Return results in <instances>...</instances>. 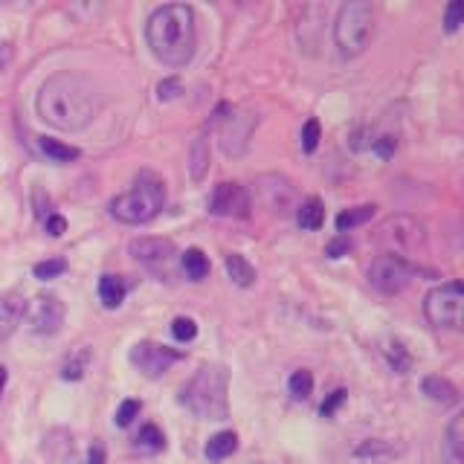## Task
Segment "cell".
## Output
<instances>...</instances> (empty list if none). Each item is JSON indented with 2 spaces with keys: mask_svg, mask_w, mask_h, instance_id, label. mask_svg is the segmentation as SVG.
<instances>
[{
  "mask_svg": "<svg viewBox=\"0 0 464 464\" xmlns=\"http://www.w3.org/2000/svg\"><path fill=\"white\" fill-rule=\"evenodd\" d=\"M67 270V261L64 258H47V261H38L35 265V279L47 282V279H55V276H62Z\"/></svg>",
  "mask_w": 464,
  "mask_h": 464,
  "instance_id": "obj_29",
  "label": "cell"
},
{
  "mask_svg": "<svg viewBox=\"0 0 464 464\" xmlns=\"http://www.w3.org/2000/svg\"><path fill=\"white\" fill-rule=\"evenodd\" d=\"M145 41L157 62H163L166 67H186L198 50L195 9L186 4L157 6L145 24Z\"/></svg>",
  "mask_w": 464,
  "mask_h": 464,
  "instance_id": "obj_2",
  "label": "cell"
},
{
  "mask_svg": "<svg viewBox=\"0 0 464 464\" xmlns=\"http://www.w3.org/2000/svg\"><path fill=\"white\" fill-rule=\"evenodd\" d=\"M44 229H47L53 238H58V236H64V232H67V221H64L62 215L50 212L47 218H44Z\"/></svg>",
  "mask_w": 464,
  "mask_h": 464,
  "instance_id": "obj_37",
  "label": "cell"
},
{
  "mask_svg": "<svg viewBox=\"0 0 464 464\" xmlns=\"http://www.w3.org/2000/svg\"><path fill=\"white\" fill-rule=\"evenodd\" d=\"M224 267H227V276L232 279V285H238V287H253L256 285V267L241 253H229L227 261H224Z\"/></svg>",
  "mask_w": 464,
  "mask_h": 464,
  "instance_id": "obj_18",
  "label": "cell"
},
{
  "mask_svg": "<svg viewBox=\"0 0 464 464\" xmlns=\"http://www.w3.org/2000/svg\"><path fill=\"white\" fill-rule=\"evenodd\" d=\"M140 410H142V403L134 401V398H128L120 403V410H116V427H130L134 424V418H140Z\"/></svg>",
  "mask_w": 464,
  "mask_h": 464,
  "instance_id": "obj_31",
  "label": "cell"
},
{
  "mask_svg": "<svg viewBox=\"0 0 464 464\" xmlns=\"http://www.w3.org/2000/svg\"><path fill=\"white\" fill-rule=\"evenodd\" d=\"M209 212L218 218H246L250 215V195L241 183H218L209 198Z\"/></svg>",
  "mask_w": 464,
  "mask_h": 464,
  "instance_id": "obj_12",
  "label": "cell"
},
{
  "mask_svg": "<svg viewBox=\"0 0 464 464\" xmlns=\"http://www.w3.org/2000/svg\"><path fill=\"white\" fill-rule=\"evenodd\" d=\"M9 62H12V47H9V44H0V72L6 70Z\"/></svg>",
  "mask_w": 464,
  "mask_h": 464,
  "instance_id": "obj_41",
  "label": "cell"
},
{
  "mask_svg": "<svg viewBox=\"0 0 464 464\" xmlns=\"http://www.w3.org/2000/svg\"><path fill=\"white\" fill-rule=\"evenodd\" d=\"M444 464H464V415H456L450 420L444 444H441Z\"/></svg>",
  "mask_w": 464,
  "mask_h": 464,
  "instance_id": "obj_16",
  "label": "cell"
},
{
  "mask_svg": "<svg viewBox=\"0 0 464 464\" xmlns=\"http://www.w3.org/2000/svg\"><path fill=\"white\" fill-rule=\"evenodd\" d=\"M323 221H325V207H323V200H319V198L302 200V207L296 209V224H299L302 229L314 232V229L323 227Z\"/></svg>",
  "mask_w": 464,
  "mask_h": 464,
  "instance_id": "obj_21",
  "label": "cell"
},
{
  "mask_svg": "<svg viewBox=\"0 0 464 464\" xmlns=\"http://www.w3.org/2000/svg\"><path fill=\"white\" fill-rule=\"evenodd\" d=\"M38 145H41V151L53 160V163H70V160H79V157H82L79 149H72V145L58 142V140H53V137H38Z\"/></svg>",
  "mask_w": 464,
  "mask_h": 464,
  "instance_id": "obj_23",
  "label": "cell"
},
{
  "mask_svg": "<svg viewBox=\"0 0 464 464\" xmlns=\"http://www.w3.org/2000/svg\"><path fill=\"white\" fill-rule=\"evenodd\" d=\"M6 381H9V372H6V366H0V395H4Z\"/></svg>",
  "mask_w": 464,
  "mask_h": 464,
  "instance_id": "obj_42",
  "label": "cell"
},
{
  "mask_svg": "<svg viewBox=\"0 0 464 464\" xmlns=\"http://www.w3.org/2000/svg\"><path fill=\"white\" fill-rule=\"evenodd\" d=\"M461 24H464V0H453L444 12V29L447 33H456Z\"/></svg>",
  "mask_w": 464,
  "mask_h": 464,
  "instance_id": "obj_34",
  "label": "cell"
},
{
  "mask_svg": "<svg viewBox=\"0 0 464 464\" xmlns=\"http://www.w3.org/2000/svg\"><path fill=\"white\" fill-rule=\"evenodd\" d=\"M258 125V116L253 113H229L221 128V149L227 157H241L250 149V137Z\"/></svg>",
  "mask_w": 464,
  "mask_h": 464,
  "instance_id": "obj_11",
  "label": "cell"
},
{
  "mask_svg": "<svg viewBox=\"0 0 464 464\" xmlns=\"http://www.w3.org/2000/svg\"><path fill=\"white\" fill-rule=\"evenodd\" d=\"M348 398V392L345 389H337V392H331V395H328V401L323 403V410H319V412H323V418H331L334 412H337L340 410V403Z\"/></svg>",
  "mask_w": 464,
  "mask_h": 464,
  "instance_id": "obj_38",
  "label": "cell"
},
{
  "mask_svg": "<svg viewBox=\"0 0 464 464\" xmlns=\"http://www.w3.org/2000/svg\"><path fill=\"white\" fill-rule=\"evenodd\" d=\"M415 273L418 270L406 258L383 253V256H377L372 261V267H369V285L377 290V294L395 296V294H401V290L412 282Z\"/></svg>",
  "mask_w": 464,
  "mask_h": 464,
  "instance_id": "obj_8",
  "label": "cell"
},
{
  "mask_svg": "<svg viewBox=\"0 0 464 464\" xmlns=\"http://www.w3.org/2000/svg\"><path fill=\"white\" fill-rule=\"evenodd\" d=\"M125 294H128V287L120 276H102L99 279V299L108 311L120 308V304L125 302Z\"/></svg>",
  "mask_w": 464,
  "mask_h": 464,
  "instance_id": "obj_19",
  "label": "cell"
},
{
  "mask_svg": "<svg viewBox=\"0 0 464 464\" xmlns=\"http://www.w3.org/2000/svg\"><path fill=\"white\" fill-rule=\"evenodd\" d=\"M395 450H392L386 441H377V439H372V441H362L357 450H354V456L357 459H383V456H392Z\"/></svg>",
  "mask_w": 464,
  "mask_h": 464,
  "instance_id": "obj_30",
  "label": "cell"
},
{
  "mask_svg": "<svg viewBox=\"0 0 464 464\" xmlns=\"http://www.w3.org/2000/svg\"><path fill=\"white\" fill-rule=\"evenodd\" d=\"M128 253L134 256L140 265L160 267V265H169V261H171L174 244L169 238H137V241H130Z\"/></svg>",
  "mask_w": 464,
  "mask_h": 464,
  "instance_id": "obj_13",
  "label": "cell"
},
{
  "mask_svg": "<svg viewBox=\"0 0 464 464\" xmlns=\"http://www.w3.org/2000/svg\"><path fill=\"white\" fill-rule=\"evenodd\" d=\"M258 183H261V198H265L270 212H276V215L290 212V207H294V186H290L285 178H276V174L261 178Z\"/></svg>",
  "mask_w": 464,
  "mask_h": 464,
  "instance_id": "obj_14",
  "label": "cell"
},
{
  "mask_svg": "<svg viewBox=\"0 0 464 464\" xmlns=\"http://www.w3.org/2000/svg\"><path fill=\"white\" fill-rule=\"evenodd\" d=\"M180 91H183L180 79H166V82H160V84H157V99H160V102H171V99H178V96H180Z\"/></svg>",
  "mask_w": 464,
  "mask_h": 464,
  "instance_id": "obj_35",
  "label": "cell"
},
{
  "mask_svg": "<svg viewBox=\"0 0 464 464\" xmlns=\"http://www.w3.org/2000/svg\"><path fill=\"white\" fill-rule=\"evenodd\" d=\"M377 241H383L392 256L418 253L427 246V232H424V224L415 221V218H410V215H392L389 221L381 227Z\"/></svg>",
  "mask_w": 464,
  "mask_h": 464,
  "instance_id": "obj_7",
  "label": "cell"
},
{
  "mask_svg": "<svg viewBox=\"0 0 464 464\" xmlns=\"http://www.w3.org/2000/svg\"><path fill=\"white\" fill-rule=\"evenodd\" d=\"M348 250H352V238H348V236H337L334 241H328L325 256L328 258H343V256H348Z\"/></svg>",
  "mask_w": 464,
  "mask_h": 464,
  "instance_id": "obj_36",
  "label": "cell"
},
{
  "mask_svg": "<svg viewBox=\"0 0 464 464\" xmlns=\"http://www.w3.org/2000/svg\"><path fill=\"white\" fill-rule=\"evenodd\" d=\"M372 149L381 154L383 160H389L392 154H395V149H398V140L395 137H381V140H374L372 142Z\"/></svg>",
  "mask_w": 464,
  "mask_h": 464,
  "instance_id": "obj_39",
  "label": "cell"
},
{
  "mask_svg": "<svg viewBox=\"0 0 464 464\" xmlns=\"http://www.w3.org/2000/svg\"><path fill=\"white\" fill-rule=\"evenodd\" d=\"M319 137H323V128H319L316 120H308L302 125V151H316V145H319Z\"/></svg>",
  "mask_w": 464,
  "mask_h": 464,
  "instance_id": "obj_32",
  "label": "cell"
},
{
  "mask_svg": "<svg viewBox=\"0 0 464 464\" xmlns=\"http://www.w3.org/2000/svg\"><path fill=\"white\" fill-rule=\"evenodd\" d=\"M130 362H134V369L149 377V381H157V377H163L174 362L183 357V352L178 348H169V345H160V343H151V340H142L130 348Z\"/></svg>",
  "mask_w": 464,
  "mask_h": 464,
  "instance_id": "obj_9",
  "label": "cell"
},
{
  "mask_svg": "<svg viewBox=\"0 0 464 464\" xmlns=\"http://www.w3.org/2000/svg\"><path fill=\"white\" fill-rule=\"evenodd\" d=\"M424 316L435 328L459 331L461 316H464V287H461V282L450 279L439 287H432L424 296Z\"/></svg>",
  "mask_w": 464,
  "mask_h": 464,
  "instance_id": "obj_6",
  "label": "cell"
},
{
  "mask_svg": "<svg viewBox=\"0 0 464 464\" xmlns=\"http://www.w3.org/2000/svg\"><path fill=\"white\" fill-rule=\"evenodd\" d=\"M171 337L178 343H192L198 337V323H195V319H188V316H178L171 323Z\"/></svg>",
  "mask_w": 464,
  "mask_h": 464,
  "instance_id": "obj_28",
  "label": "cell"
},
{
  "mask_svg": "<svg viewBox=\"0 0 464 464\" xmlns=\"http://www.w3.org/2000/svg\"><path fill=\"white\" fill-rule=\"evenodd\" d=\"M374 35V6L369 0H348L340 6L334 21V44L343 58H357L366 53Z\"/></svg>",
  "mask_w": 464,
  "mask_h": 464,
  "instance_id": "obj_5",
  "label": "cell"
},
{
  "mask_svg": "<svg viewBox=\"0 0 464 464\" xmlns=\"http://www.w3.org/2000/svg\"><path fill=\"white\" fill-rule=\"evenodd\" d=\"M374 209H377V207H369V203H366V207H354V209L340 212V215H337V229L345 236L348 229H354V227H360V224L372 221V218H374Z\"/></svg>",
  "mask_w": 464,
  "mask_h": 464,
  "instance_id": "obj_25",
  "label": "cell"
},
{
  "mask_svg": "<svg viewBox=\"0 0 464 464\" xmlns=\"http://www.w3.org/2000/svg\"><path fill=\"white\" fill-rule=\"evenodd\" d=\"M26 302L21 294H0V343L9 340L14 328L21 325Z\"/></svg>",
  "mask_w": 464,
  "mask_h": 464,
  "instance_id": "obj_15",
  "label": "cell"
},
{
  "mask_svg": "<svg viewBox=\"0 0 464 464\" xmlns=\"http://www.w3.org/2000/svg\"><path fill=\"white\" fill-rule=\"evenodd\" d=\"M209 171V140L198 137L192 140V149H188V174L192 180H203Z\"/></svg>",
  "mask_w": 464,
  "mask_h": 464,
  "instance_id": "obj_20",
  "label": "cell"
},
{
  "mask_svg": "<svg viewBox=\"0 0 464 464\" xmlns=\"http://www.w3.org/2000/svg\"><path fill=\"white\" fill-rule=\"evenodd\" d=\"M180 403L195 418L224 420L229 415V374L224 366H200L192 381L183 383Z\"/></svg>",
  "mask_w": 464,
  "mask_h": 464,
  "instance_id": "obj_3",
  "label": "cell"
},
{
  "mask_svg": "<svg viewBox=\"0 0 464 464\" xmlns=\"http://www.w3.org/2000/svg\"><path fill=\"white\" fill-rule=\"evenodd\" d=\"M287 389H290V395L299 398V401L311 398V392H314V374L304 372V369L294 372V374H290V381H287Z\"/></svg>",
  "mask_w": 464,
  "mask_h": 464,
  "instance_id": "obj_27",
  "label": "cell"
},
{
  "mask_svg": "<svg viewBox=\"0 0 464 464\" xmlns=\"http://www.w3.org/2000/svg\"><path fill=\"white\" fill-rule=\"evenodd\" d=\"M166 203V183L160 174L154 171H140V178L134 180V186L128 188V192L116 195L111 200V215L116 218V221L122 224H149L151 218L160 215V209H163Z\"/></svg>",
  "mask_w": 464,
  "mask_h": 464,
  "instance_id": "obj_4",
  "label": "cell"
},
{
  "mask_svg": "<svg viewBox=\"0 0 464 464\" xmlns=\"http://www.w3.org/2000/svg\"><path fill=\"white\" fill-rule=\"evenodd\" d=\"M137 447L145 450V453H157V450H163L166 447V435L160 432V427L154 424H145L137 435Z\"/></svg>",
  "mask_w": 464,
  "mask_h": 464,
  "instance_id": "obj_26",
  "label": "cell"
},
{
  "mask_svg": "<svg viewBox=\"0 0 464 464\" xmlns=\"http://www.w3.org/2000/svg\"><path fill=\"white\" fill-rule=\"evenodd\" d=\"M87 464H105V450H102V444L91 447V453H87Z\"/></svg>",
  "mask_w": 464,
  "mask_h": 464,
  "instance_id": "obj_40",
  "label": "cell"
},
{
  "mask_svg": "<svg viewBox=\"0 0 464 464\" xmlns=\"http://www.w3.org/2000/svg\"><path fill=\"white\" fill-rule=\"evenodd\" d=\"M389 362H392V369H395L398 374H406V372H410V366H412V360H410V354L403 352L401 343L389 345Z\"/></svg>",
  "mask_w": 464,
  "mask_h": 464,
  "instance_id": "obj_33",
  "label": "cell"
},
{
  "mask_svg": "<svg viewBox=\"0 0 464 464\" xmlns=\"http://www.w3.org/2000/svg\"><path fill=\"white\" fill-rule=\"evenodd\" d=\"M236 450H238V435L232 432V430H224V432H218V435H212V439H209V444H207V459L221 461V459L236 453Z\"/></svg>",
  "mask_w": 464,
  "mask_h": 464,
  "instance_id": "obj_22",
  "label": "cell"
},
{
  "mask_svg": "<svg viewBox=\"0 0 464 464\" xmlns=\"http://www.w3.org/2000/svg\"><path fill=\"white\" fill-rule=\"evenodd\" d=\"M183 270L192 282H203L209 276V258L203 256V250H198V246H192V250L183 253Z\"/></svg>",
  "mask_w": 464,
  "mask_h": 464,
  "instance_id": "obj_24",
  "label": "cell"
},
{
  "mask_svg": "<svg viewBox=\"0 0 464 464\" xmlns=\"http://www.w3.org/2000/svg\"><path fill=\"white\" fill-rule=\"evenodd\" d=\"M102 105H105L102 87L82 72H55L35 96L38 116L58 130L87 128L99 116Z\"/></svg>",
  "mask_w": 464,
  "mask_h": 464,
  "instance_id": "obj_1",
  "label": "cell"
},
{
  "mask_svg": "<svg viewBox=\"0 0 464 464\" xmlns=\"http://www.w3.org/2000/svg\"><path fill=\"white\" fill-rule=\"evenodd\" d=\"M26 323H29V331H35V334H58L64 325V316H67V308H64V302L58 299L55 294H38L33 302L26 304Z\"/></svg>",
  "mask_w": 464,
  "mask_h": 464,
  "instance_id": "obj_10",
  "label": "cell"
},
{
  "mask_svg": "<svg viewBox=\"0 0 464 464\" xmlns=\"http://www.w3.org/2000/svg\"><path fill=\"white\" fill-rule=\"evenodd\" d=\"M420 389H424V395L432 401V403H441V406H453L459 401V389L447 381L441 374H427L424 381H420Z\"/></svg>",
  "mask_w": 464,
  "mask_h": 464,
  "instance_id": "obj_17",
  "label": "cell"
}]
</instances>
